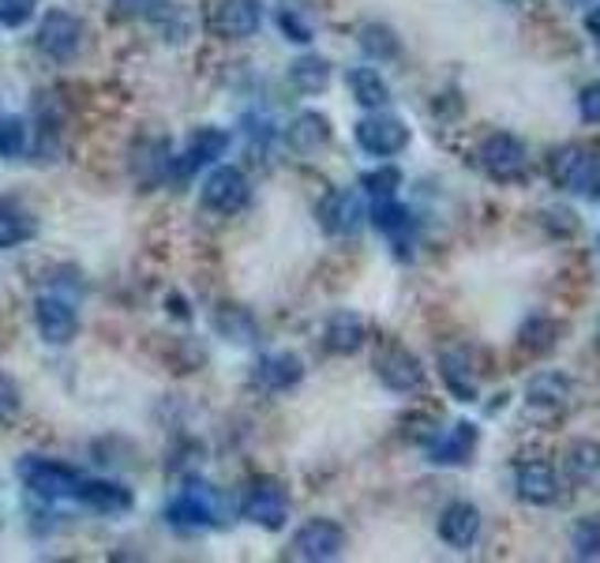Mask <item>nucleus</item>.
<instances>
[{
    "mask_svg": "<svg viewBox=\"0 0 600 563\" xmlns=\"http://www.w3.org/2000/svg\"><path fill=\"white\" fill-rule=\"evenodd\" d=\"M19 481L31 489L38 500H75V492H80V481L83 477L72 470V466L64 462H53V458H38V455H27L19 458L15 466Z\"/></svg>",
    "mask_w": 600,
    "mask_h": 563,
    "instance_id": "nucleus-1",
    "label": "nucleus"
},
{
    "mask_svg": "<svg viewBox=\"0 0 600 563\" xmlns=\"http://www.w3.org/2000/svg\"><path fill=\"white\" fill-rule=\"evenodd\" d=\"M241 514L248 522H255V526L263 530H282L285 519H290V496L278 481H271V477H260V481L248 484L244 500H241Z\"/></svg>",
    "mask_w": 600,
    "mask_h": 563,
    "instance_id": "nucleus-2",
    "label": "nucleus"
},
{
    "mask_svg": "<svg viewBox=\"0 0 600 563\" xmlns=\"http://www.w3.org/2000/svg\"><path fill=\"white\" fill-rule=\"evenodd\" d=\"M252 199V185L236 166H218L211 177L203 180V207L214 215H236Z\"/></svg>",
    "mask_w": 600,
    "mask_h": 563,
    "instance_id": "nucleus-3",
    "label": "nucleus"
},
{
    "mask_svg": "<svg viewBox=\"0 0 600 563\" xmlns=\"http://www.w3.org/2000/svg\"><path fill=\"white\" fill-rule=\"evenodd\" d=\"M83 45V19L64 12V8H53L50 15L38 27V50L53 61H72Z\"/></svg>",
    "mask_w": 600,
    "mask_h": 563,
    "instance_id": "nucleus-4",
    "label": "nucleus"
},
{
    "mask_svg": "<svg viewBox=\"0 0 600 563\" xmlns=\"http://www.w3.org/2000/svg\"><path fill=\"white\" fill-rule=\"evenodd\" d=\"M357 143L376 158H390V155H402L409 147V128L390 113H371L357 124Z\"/></svg>",
    "mask_w": 600,
    "mask_h": 563,
    "instance_id": "nucleus-5",
    "label": "nucleus"
},
{
    "mask_svg": "<svg viewBox=\"0 0 600 563\" xmlns=\"http://www.w3.org/2000/svg\"><path fill=\"white\" fill-rule=\"evenodd\" d=\"M341 549H346V530L330 519L304 522V526L297 530V538H293V556L312 560V563L335 560V556H341Z\"/></svg>",
    "mask_w": 600,
    "mask_h": 563,
    "instance_id": "nucleus-6",
    "label": "nucleus"
},
{
    "mask_svg": "<svg viewBox=\"0 0 600 563\" xmlns=\"http://www.w3.org/2000/svg\"><path fill=\"white\" fill-rule=\"evenodd\" d=\"M551 174L564 188H575L582 196H600V158L586 155V150L570 147V150H559L551 158Z\"/></svg>",
    "mask_w": 600,
    "mask_h": 563,
    "instance_id": "nucleus-7",
    "label": "nucleus"
},
{
    "mask_svg": "<svg viewBox=\"0 0 600 563\" xmlns=\"http://www.w3.org/2000/svg\"><path fill=\"white\" fill-rule=\"evenodd\" d=\"M34 323H38V335H42L45 342H53V346H69V342L75 338V331H80V316H75V309L64 298H53V293L38 298Z\"/></svg>",
    "mask_w": 600,
    "mask_h": 563,
    "instance_id": "nucleus-8",
    "label": "nucleus"
},
{
    "mask_svg": "<svg viewBox=\"0 0 600 563\" xmlns=\"http://www.w3.org/2000/svg\"><path fill=\"white\" fill-rule=\"evenodd\" d=\"M166 519L177 526H214L218 522V496L211 484H188L166 508Z\"/></svg>",
    "mask_w": 600,
    "mask_h": 563,
    "instance_id": "nucleus-9",
    "label": "nucleus"
},
{
    "mask_svg": "<svg viewBox=\"0 0 600 563\" xmlns=\"http://www.w3.org/2000/svg\"><path fill=\"white\" fill-rule=\"evenodd\" d=\"M263 23L260 0H222L214 12V31L222 38H252Z\"/></svg>",
    "mask_w": 600,
    "mask_h": 563,
    "instance_id": "nucleus-10",
    "label": "nucleus"
},
{
    "mask_svg": "<svg viewBox=\"0 0 600 563\" xmlns=\"http://www.w3.org/2000/svg\"><path fill=\"white\" fill-rule=\"evenodd\" d=\"M481 166L488 169L495 180H510L526 169V147L510 136H492L481 147Z\"/></svg>",
    "mask_w": 600,
    "mask_h": 563,
    "instance_id": "nucleus-11",
    "label": "nucleus"
},
{
    "mask_svg": "<svg viewBox=\"0 0 600 563\" xmlns=\"http://www.w3.org/2000/svg\"><path fill=\"white\" fill-rule=\"evenodd\" d=\"M319 218H323V229L335 237H349L360 229V218H365V207H360V196L341 188V192H330L327 204L319 207Z\"/></svg>",
    "mask_w": 600,
    "mask_h": 563,
    "instance_id": "nucleus-12",
    "label": "nucleus"
},
{
    "mask_svg": "<svg viewBox=\"0 0 600 563\" xmlns=\"http://www.w3.org/2000/svg\"><path fill=\"white\" fill-rule=\"evenodd\" d=\"M376 372L390 390H417L424 384L421 361H417L413 353H406V350H387L383 357L376 361Z\"/></svg>",
    "mask_w": 600,
    "mask_h": 563,
    "instance_id": "nucleus-13",
    "label": "nucleus"
},
{
    "mask_svg": "<svg viewBox=\"0 0 600 563\" xmlns=\"http://www.w3.org/2000/svg\"><path fill=\"white\" fill-rule=\"evenodd\" d=\"M481 533V511L473 503H451L443 514H440V538L446 541L451 549H470Z\"/></svg>",
    "mask_w": 600,
    "mask_h": 563,
    "instance_id": "nucleus-14",
    "label": "nucleus"
},
{
    "mask_svg": "<svg viewBox=\"0 0 600 563\" xmlns=\"http://www.w3.org/2000/svg\"><path fill=\"white\" fill-rule=\"evenodd\" d=\"M225 147H230V132H222V128H199L196 136L188 139L185 155H180V161H177L180 177L196 174L199 166H207V161L222 158Z\"/></svg>",
    "mask_w": 600,
    "mask_h": 563,
    "instance_id": "nucleus-15",
    "label": "nucleus"
},
{
    "mask_svg": "<svg viewBox=\"0 0 600 563\" xmlns=\"http://www.w3.org/2000/svg\"><path fill=\"white\" fill-rule=\"evenodd\" d=\"M285 139H290V147L297 150V155H316V150H323L330 143V121L316 110L297 113V117L290 121Z\"/></svg>",
    "mask_w": 600,
    "mask_h": 563,
    "instance_id": "nucleus-16",
    "label": "nucleus"
},
{
    "mask_svg": "<svg viewBox=\"0 0 600 563\" xmlns=\"http://www.w3.org/2000/svg\"><path fill=\"white\" fill-rule=\"evenodd\" d=\"M38 218L15 199H0V248H19L34 241Z\"/></svg>",
    "mask_w": 600,
    "mask_h": 563,
    "instance_id": "nucleus-17",
    "label": "nucleus"
},
{
    "mask_svg": "<svg viewBox=\"0 0 600 563\" xmlns=\"http://www.w3.org/2000/svg\"><path fill=\"white\" fill-rule=\"evenodd\" d=\"M75 500H83L87 508L102 511V514H124L131 511V492L117 481H80V492Z\"/></svg>",
    "mask_w": 600,
    "mask_h": 563,
    "instance_id": "nucleus-18",
    "label": "nucleus"
},
{
    "mask_svg": "<svg viewBox=\"0 0 600 563\" xmlns=\"http://www.w3.org/2000/svg\"><path fill=\"white\" fill-rule=\"evenodd\" d=\"M304 376V365L297 353H271L255 365V379L266 387V390H290L293 384H301Z\"/></svg>",
    "mask_w": 600,
    "mask_h": 563,
    "instance_id": "nucleus-19",
    "label": "nucleus"
},
{
    "mask_svg": "<svg viewBox=\"0 0 600 563\" xmlns=\"http://www.w3.org/2000/svg\"><path fill=\"white\" fill-rule=\"evenodd\" d=\"M473 447H477V428L459 421L451 428V432H443L440 440L432 444V462L440 466H459L465 458L473 455Z\"/></svg>",
    "mask_w": 600,
    "mask_h": 563,
    "instance_id": "nucleus-20",
    "label": "nucleus"
},
{
    "mask_svg": "<svg viewBox=\"0 0 600 563\" xmlns=\"http://www.w3.org/2000/svg\"><path fill=\"white\" fill-rule=\"evenodd\" d=\"M365 342V320L357 312H338L327 323V350L330 353H357Z\"/></svg>",
    "mask_w": 600,
    "mask_h": 563,
    "instance_id": "nucleus-21",
    "label": "nucleus"
},
{
    "mask_svg": "<svg viewBox=\"0 0 600 563\" xmlns=\"http://www.w3.org/2000/svg\"><path fill=\"white\" fill-rule=\"evenodd\" d=\"M518 492H522V500H529V503H551V500H556L559 481H556V473H551V466H545V462L526 466V470L518 473Z\"/></svg>",
    "mask_w": 600,
    "mask_h": 563,
    "instance_id": "nucleus-22",
    "label": "nucleus"
},
{
    "mask_svg": "<svg viewBox=\"0 0 600 563\" xmlns=\"http://www.w3.org/2000/svg\"><path fill=\"white\" fill-rule=\"evenodd\" d=\"M290 83L301 94H319L327 91L330 83V64L323 56H301V61L290 64Z\"/></svg>",
    "mask_w": 600,
    "mask_h": 563,
    "instance_id": "nucleus-23",
    "label": "nucleus"
},
{
    "mask_svg": "<svg viewBox=\"0 0 600 563\" xmlns=\"http://www.w3.org/2000/svg\"><path fill=\"white\" fill-rule=\"evenodd\" d=\"M349 91H354V98L360 102L365 110H379L390 102V91L383 83V75L376 69H354L349 72Z\"/></svg>",
    "mask_w": 600,
    "mask_h": 563,
    "instance_id": "nucleus-24",
    "label": "nucleus"
},
{
    "mask_svg": "<svg viewBox=\"0 0 600 563\" xmlns=\"http://www.w3.org/2000/svg\"><path fill=\"white\" fill-rule=\"evenodd\" d=\"M443 379L451 384L454 395L465 398V403H470L473 390H477V376H473L470 357H465V353H446V357H443Z\"/></svg>",
    "mask_w": 600,
    "mask_h": 563,
    "instance_id": "nucleus-25",
    "label": "nucleus"
},
{
    "mask_svg": "<svg viewBox=\"0 0 600 563\" xmlns=\"http://www.w3.org/2000/svg\"><path fill=\"white\" fill-rule=\"evenodd\" d=\"M371 222H376V229H383L387 237H398L409 229V211L402 204H394V196H387V199H376V207H371Z\"/></svg>",
    "mask_w": 600,
    "mask_h": 563,
    "instance_id": "nucleus-26",
    "label": "nucleus"
},
{
    "mask_svg": "<svg viewBox=\"0 0 600 563\" xmlns=\"http://www.w3.org/2000/svg\"><path fill=\"white\" fill-rule=\"evenodd\" d=\"M360 50L368 56H376V61H390V56H398V38L390 27L368 23L365 31H360Z\"/></svg>",
    "mask_w": 600,
    "mask_h": 563,
    "instance_id": "nucleus-27",
    "label": "nucleus"
},
{
    "mask_svg": "<svg viewBox=\"0 0 600 563\" xmlns=\"http://www.w3.org/2000/svg\"><path fill=\"white\" fill-rule=\"evenodd\" d=\"M575 549L582 560H593L600 556V514H589L575 526Z\"/></svg>",
    "mask_w": 600,
    "mask_h": 563,
    "instance_id": "nucleus-28",
    "label": "nucleus"
},
{
    "mask_svg": "<svg viewBox=\"0 0 600 563\" xmlns=\"http://www.w3.org/2000/svg\"><path fill=\"white\" fill-rule=\"evenodd\" d=\"M27 150V124L23 121H0V158H19Z\"/></svg>",
    "mask_w": 600,
    "mask_h": 563,
    "instance_id": "nucleus-29",
    "label": "nucleus"
},
{
    "mask_svg": "<svg viewBox=\"0 0 600 563\" xmlns=\"http://www.w3.org/2000/svg\"><path fill=\"white\" fill-rule=\"evenodd\" d=\"M360 185H365L376 199H387V196H394L398 185H402V174H398L394 166H383V169H371V174H365Z\"/></svg>",
    "mask_w": 600,
    "mask_h": 563,
    "instance_id": "nucleus-30",
    "label": "nucleus"
},
{
    "mask_svg": "<svg viewBox=\"0 0 600 563\" xmlns=\"http://www.w3.org/2000/svg\"><path fill=\"white\" fill-rule=\"evenodd\" d=\"M567 470H570V473H578V477H589L593 470H600V447H597V444H578V447H570Z\"/></svg>",
    "mask_w": 600,
    "mask_h": 563,
    "instance_id": "nucleus-31",
    "label": "nucleus"
},
{
    "mask_svg": "<svg viewBox=\"0 0 600 563\" xmlns=\"http://www.w3.org/2000/svg\"><path fill=\"white\" fill-rule=\"evenodd\" d=\"M15 414H19V387L15 379H8L4 372H0V425L12 421Z\"/></svg>",
    "mask_w": 600,
    "mask_h": 563,
    "instance_id": "nucleus-32",
    "label": "nucleus"
},
{
    "mask_svg": "<svg viewBox=\"0 0 600 563\" xmlns=\"http://www.w3.org/2000/svg\"><path fill=\"white\" fill-rule=\"evenodd\" d=\"M278 23H282V31L293 38V42H312V27L304 23L297 12H282Z\"/></svg>",
    "mask_w": 600,
    "mask_h": 563,
    "instance_id": "nucleus-33",
    "label": "nucleus"
},
{
    "mask_svg": "<svg viewBox=\"0 0 600 563\" xmlns=\"http://www.w3.org/2000/svg\"><path fill=\"white\" fill-rule=\"evenodd\" d=\"M27 19H31V4H27V0H12V4L0 8V23L4 27H19L27 23Z\"/></svg>",
    "mask_w": 600,
    "mask_h": 563,
    "instance_id": "nucleus-34",
    "label": "nucleus"
},
{
    "mask_svg": "<svg viewBox=\"0 0 600 563\" xmlns=\"http://www.w3.org/2000/svg\"><path fill=\"white\" fill-rule=\"evenodd\" d=\"M582 117L589 124H600V83H593V87L582 91Z\"/></svg>",
    "mask_w": 600,
    "mask_h": 563,
    "instance_id": "nucleus-35",
    "label": "nucleus"
},
{
    "mask_svg": "<svg viewBox=\"0 0 600 563\" xmlns=\"http://www.w3.org/2000/svg\"><path fill=\"white\" fill-rule=\"evenodd\" d=\"M158 0H117V8L124 15H139V12H150V8H155Z\"/></svg>",
    "mask_w": 600,
    "mask_h": 563,
    "instance_id": "nucleus-36",
    "label": "nucleus"
}]
</instances>
